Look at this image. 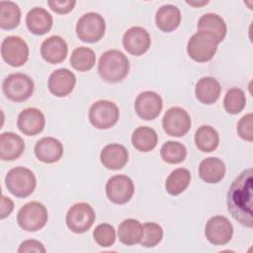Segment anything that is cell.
I'll return each mask as SVG.
<instances>
[{"label": "cell", "instance_id": "1", "mask_svg": "<svg viewBox=\"0 0 253 253\" xmlns=\"http://www.w3.org/2000/svg\"><path fill=\"white\" fill-rule=\"evenodd\" d=\"M227 210L242 225L252 227V169L242 171L227 192Z\"/></svg>", "mask_w": 253, "mask_h": 253}, {"label": "cell", "instance_id": "2", "mask_svg": "<svg viewBox=\"0 0 253 253\" xmlns=\"http://www.w3.org/2000/svg\"><path fill=\"white\" fill-rule=\"evenodd\" d=\"M128 58L121 50H107L101 55L99 59V75L103 80L109 83H117L124 80L128 74Z\"/></svg>", "mask_w": 253, "mask_h": 253}, {"label": "cell", "instance_id": "3", "mask_svg": "<svg viewBox=\"0 0 253 253\" xmlns=\"http://www.w3.org/2000/svg\"><path fill=\"white\" fill-rule=\"evenodd\" d=\"M5 184L8 191L15 197L27 198L35 191L37 180L30 169L20 166L8 171Z\"/></svg>", "mask_w": 253, "mask_h": 253}, {"label": "cell", "instance_id": "4", "mask_svg": "<svg viewBox=\"0 0 253 253\" xmlns=\"http://www.w3.org/2000/svg\"><path fill=\"white\" fill-rule=\"evenodd\" d=\"M218 42L210 33L198 31L189 40L187 52L189 56L197 62H207L211 60L217 50Z\"/></svg>", "mask_w": 253, "mask_h": 253}, {"label": "cell", "instance_id": "5", "mask_svg": "<svg viewBox=\"0 0 253 253\" xmlns=\"http://www.w3.org/2000/svg\"><path fill=\"white\" fill-rule=\"evenodd\" d=\"M35 83L24 73H12L2 83V91L7 99L13 102L28 100L34 93Z\"/></svg>", "mask_w": 253, "mask_h": 253}, {"label": "cell", "instance_id": "6", "mask_svg": "<svg viewBox=\"0 0 253 253\" xmlns=\"http://www.w3.org/2000/svg\"><path fill=\"white\" fill-rule=\"evenodd\" d=\"M47 211L45 207L39 202L33 201L23 206L17 214L19 226L30 232L42 229L47 221Z\"/></svg>", "mask_w": 253, "mask_h": 253}, {"label": "cell", "instance_id": "7", "mask_svg": "<svg viewBox=\"0 0 253 253\" xmlns=\"http://www.w3.org/2000/svg\"><path fill=\"white\" fill-rule=\"evenodd\" d=\"M106 23L104 18L95 12L81 16L76 24V35L84 42H97L105 35Z\"/></svg>", "mask_w": 253, "mask_h": 253}, {"label": "cell", "instance_id": "8", "mask_svg": "<svg viewBox=\"0 0 253 253\" xmlns=\"http://www.w3.org/2000/svg\"><path fill=\"white\" fill-rule=\"evenodd\" d=\"M88 117L93 126L99 129H107L118 123L120 111L114 102L99 100L90 107Z\"/></svg>", "mask_w": 253, "mask_h": 253}, {"label": "cell", "instance_id": "9", "mask_svg": "<svg viewBox=\"0 0 253 253\" xmlns=\"http://www.w3.org/2000/svg\"><path fill=\"white\" fill-rule=\"evenodd\" d=\"M96 213L93 208L87 203L74 204L67 211L66 224L74 233H84L93 225Z\"/></svg>", "mask_w": 253, "mask_h": 253}, {"label": "cell", "instance_id": "10", "mask_svg": "<svg viewBox=\"0 0 253 253\" xmlns=\"http://www.w3.org/2000/svg\"><path fill=\"white\" fill-rule=\"evenodd\" d=\"M1 56L9 65L20 67L29 58V46L20 37L9 36L1 43Z\"/></svg>", "mask_w": 253, "mask_h": 253}, {"label": "cell", "instance_id": "11", "mask_svg": "<svg viewBox=\"0 0 253 253\" xmlns=\"http://www.w3.org/2000/svg\"><path fill=\"white\" fill-rule=\"evenodd\" d=\"M191 125L190 115L180 107L168 109L162 119L163 129L170 136H184L190 130Z\"/></svg>", "mask_w": 253, "mask_h": 253}, {"label": "cell", "instance_id": "12", "mask_svg": "<svg viewBox=\"0 0 253 253\" xmlns=\"http://www.w3.org/2000/svg\"><path fill=\"white\" fill-rule=\"evenodd\" d=\"M205 235L209 242L213 245H225L232 238L233 226L227 217L214 215L208 220L205 227Z\"/></svg>", "mask_w": 253, "mask_h": 253}, {"label": "cell", "instance_id": "13", "mask_svg": "<svg viewBox=\"0 0 253 253\" xmlns=\"http://www.w3.org/2000/svg\"><path fill=\"white\" fill-rule=\"evenodd\" d=\"M133 193V182L126 175H115L106 184L107 197L114 204H126L132 198Z\"/></svg>", "mask_w": 253, "mask_h": 253}, {"label": "cell", "instance_id": "14", "mask_svg": "<svg viewBox=\"0 0 253 253\" xmlns=\"http://www.w3.org/2000/svg\"><path fill=\"white\" fill-rule=\"evenodd\" d=\"M162 107V98L153 91H144L140 93L134 102L136 115L145 121L156 119L160 115Z\"/></svg>", "mask_w": 253, "mask_h": 253}, {"label": "cell", "instance_id": "15", "mask_svg": "<svg viewBox=\"0 0 253 253\" xmlns=\"http://www.w3.org/2000/svg\"><path fill=\"white\" fill-rule=\"evenodd\" d=\"M151 43L149 33L142 27L129 28L123 37V44L125 49L135 56L145 53Z\"/></svg>", "mask_w": 253, "mask_h": 253}, {"label": "cell", "instance_id": "16", "mask_svg": "<svg viewBox=\"0 0 253 253\" xmlns=\"http://www.w3.org/2000/svg\"><path fill=\"white\" fill-rule=\"evenodd\" d=\"M75 84V74L67 68H59L50 74L47 87L52 95L56 97H65L73 91Z\"/></svg>", "mask_w": 253, "mask_h": 253}, {"label": "cell", "instance_id": "17", "mask_svg": "<svg viewBox=\"0 0 253 253\" xmlns=\"http://www.w3.org/2000/svg\"><path fill=\"white\" fill-rule=\"evenodd\" d=\"M45 125L44 115L37 108L23 110L17 120V126L26 135H37L42 131Z\"/></svg>", "mask_w": 253, "mask_h": 253}, {"label": "cell", "instance_id": "18", "mask_svg": "<svg viewBox=\"0 0 253 253\" xmlns=\"http://www.w3.org/2000/svg\"><path fill=\"white\" fill-rule=\"evenodd\" d=\"M67 52V43L59 36H51L45 39L41 45V54L42 58L51 64L62 62L66 58Z\"/></svg>", "mask_w": 253, "mask_h": 253}, {"label": "cell", "instance_id": "19", "mask_svg": "<svg viewBox=\"0 0 253 253\" xmlns=\"http://www.w3.org/2000/svg\"><path fill=\"white\" fill-rule=\"evenodd\" d=\"M35 154L43 163H54L62 157L63 145L55 137L45 136L36 143Z\"/></svg>", "mask_w": 253, "mask_h": 253}, {"label": "cell", "instance_id": "20", "mask_svg": "<svg viewBox=\"0 0 253 253\" xmlns=\"http://www.w3.org/2000/svg\"><path fill=\"white\" fill-rule=\"evenodd\" d=\"M100 160L104 167L110 170H120L128 161V152L126 148L119 143L106 145L101 153Z\"/></svg>", "mask_w": 253, "mask_h": 253}, {"label": "cell", "instance_id": "21", "mask_svg": "<svg viewBox=\"0 0 253 253\" xmlns=\"http://www.w3.org/2000/svg\"><path fill=\"white\" fill-rule=\"evenodd\" d=\"M52 22V16L42 7L32 8L26 16V24L29 31L37 36H42L49 32Z\"/></svg>", "mask_w": 253, "mask_h": 253}, {"label": "cell", "instance_id": "22", "mask_svg": "<svg viewBox=\"0 0 253 253\" xmlns=\"http://www.w3.org/2000/svg\"><path fill=\"white\" fill-rule=\"evenodd\" d=\"M25 150L23 138L11 131L0 135V158L5 161H12L19 158Z\"/></svg>", "mask_w": 253, "mask_h": 253}, {"label": "cell", "instance_id": "23", "mask_svg": "<svg viewBox=\"0 0 253 253\" xmlns=\"http://www.w3.org/2000/svg\"><path fill=\"white\" fill-rule=\"evenodd\" d=\"M221 87L219 82L211 76L201 78L195 87L196 98L203 104L211 105L217 101L220 96Z\"/></svg>", "mask_w": 253, "mask_h": 253}, {"label": "cell", "instance_id": "24", "mask_svg": "<svg viewBox=\"0 0 253 253\" xmlns=\"http://www.w3.org/2000/svg\"><path fill=\"white\" fill-rule=\"evenodd\" d=\"M225 175V164L217 157H208L199 166L200 178L209 184L220 182Z\"/></svg>", "mask_w": 253, "mask_h": 253}, {"label": "cell", "instance_id": "25", "mask_svg": "<svg viewBox=\"0 0 253 253\" xmlns=\"http://www.w3.org/2000/svg\"><path fill=\"white\" fill-rule=\"evenodd\" d=\"M155 23L162 32H173L181 23V12L179 8L171 4L161 6L155 14Z\"/></svg>", "mask_w": 253, "mask_h": 253}, {"label": "cell", "instance_id": "26", "mask_svg": "<svg viewBox=\"0 0 253 253\" xmlns=\"http://www.w3.org/2000/svg\"><path fill=\"white\" fill-rule=\"evenodd\" d=\"M198 31H205L211 34L216 41L221 42L226 36V24L224 20L214 13H207L203 15L197 25Z\"/></svg>", "mask_w": 253, "mask_h": 253}, {"label": "cell", "instance_id": "27", "mask_svg": "<svg viewBox=\"0 0 253 253\" xmlns=\"http://www.w3.org/2000/svg\"><path fill=\"white\" fill-rule=\"evenodd\" d=\"M143 234L142 224L134 218H126L121 222L118 228L119 240L127 246L140 242Z\"/></svg>", "mask_w": 253, "mask_h": 253}, {"label": "cell", "instance_id": "28", "mask_svg": "<svg viewBox=\"0 0 253 253\" xmlns=\"http://www.w3.org/2000/svg\"><path fill=\"white\" fill-rule=\"evenodd\" d=\"M158 142L156 131L149 126H138L131 135L133 147L140 152H149L155 148Z\"/></svg>", "mask_w": 253, "mask_h": 253}, {"label": "cell", "instance_id": "29", "mask_svg": "<svg viewBox=\"0 0 253 253\" xmlns=\"http://www.w3.org/2000/svg\"><path fill=\"white\" fill-rule=\"evenodd\" d=\"M191 182V173L186 168H177L173 170L166 179L165 189L171 196H177L183 193Z\"/></svg>", "mask_w": 253, "mask_h": 253}, {"label": "cell", "instance_id": "30", "mask_svg": "<svg viewBox=\"0 0 253 253\" xmlns=\"http://www.w3.org/2000/svg\"><path fill=\"white\" fill-rule=\"evenodd\" d=\"M195 143L199 150L203 152H211L218 146V132L211 126H202L196 130Z\"/></svg>", "mask_w": 253, "mask_h": 253}, {"label": "cell", "instance_id": "31", "mask_svg": "<svg viewBox=\"0 0 253 253\" xmlns=\"http://www.w3.org/2000/svg\"><path fill=\"white\" fill-rule=\"evenodd\" d=\"M21 21V10L12 1L0 2V28L3 30H13L18 27Z\"/></svg>", "mask_w": 253, "mask_h": 253}, {"label": "cell", "instance_id": "32", "mask_svg": "<svg viewBox=\"0 0 253 253\" xmlns=\"http://www.w3.org/2000/svg\"><path fill=\"white\" fill-rule=\"evenodd\" d=\"M96 62V54L90 47L79 46L76 47L70 56L71 66L80 72L89 71L93 68Z\"/></svg>", "mask_w": 253, "mask_h": 253}, {"label": "cell", "instance_id": "33", "mask_svg": "<svg viewBox=\"0 0 253 253\" xmlns=\"http://www.w3.org/2000/svg\"><path fill=\"white\" fill-rule=\"evenodd\" d=\"M160 155L162 160L166 163L178 164L185 160L187 156V149L181 142L169 140L162 145Z\"/></svg>", "mask_w": 253, "mask_h": 253}, {"label": "cell", "instance_id": "34", "mask_svg": "<svg viewBox=\"0 0 253 253\" xmlns=\"http://www.w3.org/2000/svg\"><path fill=\"white\" fill-rule=\"evenodd\" d=\"M246 105V97L243 90L239 88L229 89L223 99L224 110L231 115L239 114Z\"/></svg>", "mask_w": 253, "mask_h": 253}, {"label": "cell", "instance_id": "35", "mask_svg": "<svg viewBox=\"0 0 253 253\" xmlns=\"http://www.w3.org/2000/svg\"><path fill=\"white\" fill-rule=\"evenodd\" d=\"M143 234L140 240V244L143 247L156 246L163 237L162 227L155 222H145L143 225Z\"/></svg>", "mask_w": 253, "mask_h": 253}, {"label": "cell", "instance_id": "36", "mask_svg": "<svg viewBox=\"0 0 253 253\" xmlns=\"http://www.w3.org/2000/svg\"><path fill=\"white\" fill-rule=\"evenodd\" d=\"M93 236L97 244L101 247H110L116 241V230L109 223H101L95 227Z\"/></svg>", "mask_w": 253, "mask_h": 253}, {"label": "cell", "instance_id": "37", "mask_svg": "<svg viewBox=\"0 0 253 253\" xmlns=\"http://www.w3.org/2000/svg\"><path fill=\"white\" fill-rule=\"evenodd\" d=\"M252 126H253V115H252V113H249V114H246L245 116H243L237 124L238 135L242 139L251 142L253 140Z\"/></svg>", "mask_w": 253, "mask_h": 253}, {"label": "cell", "instance_id": "38", "mask_svg": "<svg viewBox=\"0 0 253 253\" xmlns=\"http://www.w3.org/2000/svg\"><path fill=\"white\" fill-rule=\"evenodd\" d=\"M76 4L74 0H49L47 5L49 8L57 14H67L71 12Z\"/></svg>", "mask_w": 253, "mask_h": 253}, {"label": "cell", "instance_id": "39", "mask_svg": "<svg viewBox=\"0 0 253 253\" xmlns=\"http://www.w3.org/2000/svg\"><path fill=\"white\" fill-rule=\"evenodd\" d=\"M45 248L43 244L35 239H28L23 241L18 249L19 253H30V252H37V253H45Z\"/></svg>", "mask_w": 253, "mask_h": 253}, {"label": "cell", "instance_id": "40", "mask_svg": "<svg viewBox=\"0 0 253 253\" xmlns=\"http://www.w3.org/2000/svg\"><path fill=\"white\" fill-rule=\"evenodd\" d=\"M13 209H14V202L10 198L2 195V197H1V208H0V217L3 219L6 216L10 215Z\"/></svg>", "mask_w": 253, "mask_h": 253}, {"label": "cell", "instance_id": "41", "mask_svg": "<svg viewBox=\"0 0 253 253\" xmlns=\"http://www.w3.org/2000/svg\"><path fill=\"white\" fill-rule=\"evenodd\" d=\"M187 4L191 5V6H194V7H201V6H204L206 4L209 3V1H201V2H197V1H186Z\"/></svg>", "mask_w": 253, "mask_h": 253}]
</instances>
